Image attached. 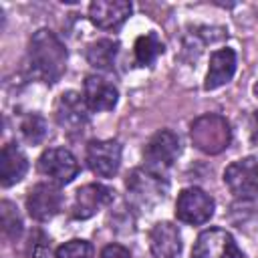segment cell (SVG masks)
<instances>
[{
  "instance_id": "1",
  "label": "cell",
  "mask_w": 258,
  "mask_h": 258,
  "mask_svg": "<svg viewBox=\"0 0 258 258\" xmlns=\"http://www.w3.org/2000/svg\"><path fill=\"white\" fill-rule=\"evenodd\" d=\"M64 69H67V48L60 42V38L48 28L36 30L28 42L30 75L52 85L62 77Z\"/></svg>"
},
{
  "instance_id": "2",
  "label": "cell",
  "mask_w": 258,
  "mask_h": 258,
  "mask_svg": "<svg viewBox=\"0 0 258 258\" xmlns=\"http://www.w3.org/2000/svg\"><path fill=\"white\" fill-rule=\"evenodd\" d=\"M189 137H191V143L200 151L208 155H216V153H222L230 145L232 131H230L228 121L222 115L208 113V115L198 117L191 123Z\"/></svg>"
},
{
  "instance_id": "3",
  "label": "cell",
  "mask_w": 258,
  "mask_h": 258,
  "mask_svg": "<svg viewBox=\"0 0 258 258\" xmlns=\"http://www.w3.org/2000/svg\"><path fill=\"white\" fill-rule=\"evenodd\" d=\"M127 191L131 194V200L141 206H151L161 202L167 196V181L165 175L155 173L147 167H137L127 175Z\"/></svg>"
},
{
  "instance_id": "4",
  "label": "cell",
  "mask_w": 258,
  "mask_h": 258,
  "mask_svg": "<svg viewBox=\"0 0 258 258\" xmlns=\"http://www.w3.org/2000/svg\"><path fill=\"white\" fill-rule=\"evenodd\" d=\"M177 155H179V139L169 129H161L155 135H151V139L143 149L145 167L161 175L173 165Z\"/></svg>"
},
{
  "instance_id": "5",
  "label": "cell",
  "mask_w": 258,
  "mask_h": 258,
  "mask_svg": "<svg viewBox=\"0 0 258 258\" xmlns=\"http://www.w3.org/2000/svg\"><path fill=\"white\" fill-rule=\"evenodd\" d=\"M54 119L69 135H81L89 125V107L85 97L75 91H67L56 99Z\"/></svg>"
},
{
  "instance_id": "6",
  "label": "cell",
  "mask_w": 258,
  "mask_h": 258,
  "mask_svg": "<svg viewBox=\"0 0 258 258\" xmlns=\"http://www.w3.org/2000/svg\"><path fill=\"white\" fill-rule=\"evenodd\" d=\"M189 258H246V256L242 254L230 232L222 228H210L198 236Z\"/></svg>"
},
{
  "instance_id": "7",
  "label": "cell",
  "mask_w": 258,
  "mask_h": 258,
  "mask_svg": "<svg viewBox=\"0 0 258 258\" xmlns=\"http://www.w3.org/2000/svg\"><path fill=\"white\" fill-rule=\"evenodd\" d=\"M214 216V200L200 187H185L175 202V218L183 224H206Z\"/></svg>"
},
{
  "instance_id": "8",
  "label": "cell",
  "mask_w": 258,
  "mask_h": 258,
  "mask_svg": "<svg viewBox=\"0 0 258 258\" xmlns=\"http://www.w3.org/2000/svg\"><path fill=\"white\" fill-rule=\"evenodd\" d=\"M224 181L228 189L240 200L258 196V161L254 157L232 161L224 171Z\"/></svg>"
},
{
  "instance_id": "9",
  "label": "cell",
  "mask_w": 258,
  "mask_h": 258,
  "mask_svg": "<svg viewBox=\"0 0 258 258\" xmlns=\"http://www.w3.org/2000/svg\"><path fill=\"white\" fill-rule=\"evenodd\" d=\"M38 171L56 185L71 183L79 173V161L64 147H50L38 157Z\"/></svg>"
},
{
  "instance_id": "10",
  "label": "cell",
  "mask_w": 258,
  "mask_h": 258,
  "mask_svg": "<svg viewBox=\"0 0 258 258\" xmlns=\"http://www.w3.org/2000/svg\"><path fill=\"white\" fill-rule=\"evenodd\" d=\"M87 165L99 177H113L121 165V145L115 139H95L87 145Z\"/></svg>"
},
{
  "instance_id": "11",
  "label": "cell",
  "mask_w": 258,
  "mask_h": 258,
  "mask_svg": "<svg viewBox=\"0 0 258 258\" xmlns=\"http://www.w3.org/2000/svg\"><path fill=\"white\" fill-rule=\"evenodd\" d=\"M62 194L54 183H36L26 196V210L36 222H46L60 212Z\"/></svg>"
},
{
  "instance_id": "12",
  "label": "cell",
  "mask_w": 258,
  "mask_h": 258,
  "mask_svg": "<svg viewBox=\"0 0 258 258\" xmlns=\"http://www.w3.org/2000/svg\"><path fill=\"white\" fill-rule=\"evenodd\" d=\"M115 198V191L103 183H87L83 187L77 189L73 206H71V214L77 220H87L93 218L99 210L107 208Z\"/></svg>"
},
{
  "instance_id": "13",
  "label": "cell",
  "mask_w": 258,
  "mask_h": 258,
  "mask_svg": "<svg viewBox=\"0 0 258 258\" xmlns=\"http://www.w3.org/2000/svg\"><path fill=\"white\" fill-rule=\"evenodd\" d=\"M131 10L133 6L127 0H95L89 6V18L97 28L113 30L129 18Z\"/></svg>"
},
{
  "instance_id": "14",
  "label": "cell",
  "mask_w": 258,
  "mask_h": 258,
  "mask_svg": "<svg viewBox=\"0 0 258 258\" xmlns=\"http://www.w3.org/2000/svg\"><path fill=\"white\" fill-rule=\"evenodd\" d=\"M149 248L153 258H179L181 236L171 222H157L149 232Z\"/></svg>"
},
{
  "instance_id": "15",
  "label": "cell",
  "mask_w": 258,
  "mask_h": 258,
  "mask_svg": "<svg viewBox=\"0 0 258 258\" xmlns=\"http://www.w3.org/2000/svg\"><path fill=\"white\" fill-rule=\"evenodd\" d=\"M83 97L87 101L89 111H111L117 105V89L115 85H111L107 79L97 77V75H89L85 79V87H83Z\"/></svg>"
},
{
  "instance_id": "16",
  "label": "cell",
  "mask_w": 258,
  "mask_h": 258,
  "mask_svg": "<svg viewBox=\"0 0 258 258\" xmlns=\"http://www.w3.org/2000/svg\"><path fill=\"white\" fill-rule=\"evenodd\" d=\"M236 73V52L232 48H220L210 56V69L204 81L206 91H214L226 85Z\"/></svg>"
},
{
  "instance_id": "17",
  "label": "cell",
  "mask_w": 258,
  "mask_h": 258,
  "mask_svg": "<svg viewBox=\"0 0 258 258\" xmlns=\"http://www.w3.org/2000/svg\"><path fill=\"white\" fill-rule=\"evenodd\" d=\"M26 169H28L26 155L14 143H6L0 153V183H2V187H10L16 181H20L24 177Z\"/></svg>"
},
{
  "instance_id": "18",
  "label": "cell",
  "mask_w": 258,
  "mask_h": 258,
  "mask_svg": "<svg viewBox=\"0 0 258 258\" xmlns=\"http://www.w3.org/2000/svg\"><path fill=\"white\" fill-rule=\"evenodd\" d=\"M119 50V42L111 40V38H101L97 42H93L87 48V60L91 67L99 69V71H111L115 64V56Z\"/></svg>"
},
{
  "instance_id": "19",
  "label": "cell",
  "mask_w": 258,
  "mask_h": 258,
  "mask_svg": "<svg viewBox=\"0 0 258 258\" xmlns=\"http://www.w3.org/2000/svg\"><path fill=\"white\" fill-rule=\"evenodd\" d=\"M163 52V42L155 32H147L135 40V62L139 67H149Z\"/></svg>"
},
{
  "instance_id": "20",
  "label": "cell",
  "mask_w": 258,
  "mask_h": 258,
  "mask_svg": "<svg viewBox=\"0 0 258 258\" xmlns=\"http://www.w3.org/2000/svg\"><path fill=\"white\" fill-rule=\"evenodd\" d=\"M20 131H22V137L30 143V145H38L44 141L46 133H48V125L44 121L42 115L38 113H28L22 123H20Z\"/></svg>"
},
{
  "instance_id": "21",
  "label": "cell",
  "mask_w": 258,
  "mask_h": 258,
  "mask_svg": "<svg viewBox=\"0 0 258 258\" xmlns=\"http://www.w3.org/2000/svg\"><path fill=\"white\" fill-rule=\"evenodd\" d=\"M0 212H2V232L6 238L10 240H18L22 234V220L20 214L16 212V206L8 200H4L0 204Z\"/></svg>"
},
{
  "instance_id": "22",
  "label": "cell",
  "mask_w": 258,
  "mask_h": 258,
  "mask_svg": "<svg viewBox=\"0 0 258 258\" xmlns=\"http://www.w3.org/2000/svg\"><path fill=\"white\" fill-rule=\"evenodd\" d=\"M56 258H95L93 246L87 240H71L56 248Z\"/></svg>"
},
{
  "instance_id": "23",
  "label": "cell",
  "mask_w": 258,
  "mask_h": 258,
  "mask_svg": "<svg viewBox=\"0 0 258 258\" xmlns=\"http://www.w3.org/2000/svg\"><path fill=\"white\" fill-rule=\"evenodd\" d=\"M50 254V242L44 236L42 230H32L26 244V256L28 258H48Z\"/></svg>"
},
{
  "instance_id": "24",
  "label": "cell",
  "mask_w": 258,
  "mask_h": 258,
  "mask_svg": "<svg viewBox=\"0 0 258 258\" xmlns=\"http://www.w3.org/2000/svg\"><path fill=\"white\" fill-rule=\"evenodd\" d=\"M101 258H131V252L121 244H109L101 250Z\"/></svg>"
},
{
  "instance_id": "25",
  "label": "cell",
  "mask_w": 258,
  "mask_h": 258,
  "mask_svg": "<svg viewBox=\"0 0 258 258\" xmlns=\"http://www.w3.org/2000/svg\"><path fill=\"white\" fill-rule=\"evenodd\" d=\"M250 139L254 145H258V111H254L250 117Z\"/></svg>"
},
{
  "instance_id": "26",
  "label": "cell",
  "mask_w": 258,
  "mask_h": 258,
  "mask_svg": "<svg viewBox=\"0 0 258 258\" xmlns=\"http://www.w3.org/2000/svg\"><path fill=\"white\" fill-rule=\"evenodd\" d=\"M254 95H256V97H258V83H256V85H254Z\"/></svg>"
}]
</instances>
